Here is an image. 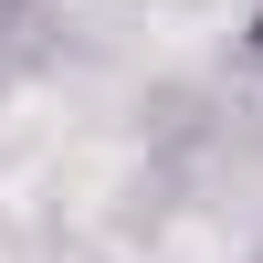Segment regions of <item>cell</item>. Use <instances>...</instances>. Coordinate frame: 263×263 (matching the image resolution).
<instances>
[]
</instances>
